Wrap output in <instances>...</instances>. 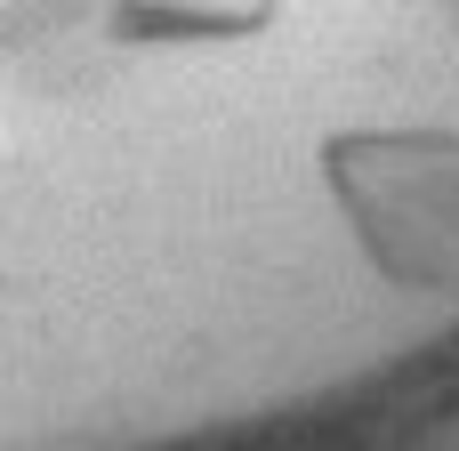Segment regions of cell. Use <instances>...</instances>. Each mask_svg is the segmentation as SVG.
Returning <instances> with one entry per match:
<instances>
[{
	"instance_id": "7a4b0ae2",
	"label": "cell",
	"mask_w": 459,
	"mask_h": 451,
	"mask_svg": "<svg viewBox=\"0 0 459 451\" xmlns=\"http://www.w3.org/2000/svg\"><path fill=\"white\" fill-rule=\"evenodd\" d=\"M290 0H105L121 48H242L282 24Z\"/></svg>"
},
{
	"instance_id": "6da1fadb",
	"label": "cell",
	"mask_w": 459,
	"mask_h": 451,
	"mask_svg": "<svg viewBox=\"0 0 459 451\" xmlns=\"http://www.w3.org/2000/svg\"><path fill=\"white\" fill-rule=\"evenodd\" d=\"M323 202L347 250L395 299H459V129L347 121L315 137Z\"/></svg>"
}]
</instances>
